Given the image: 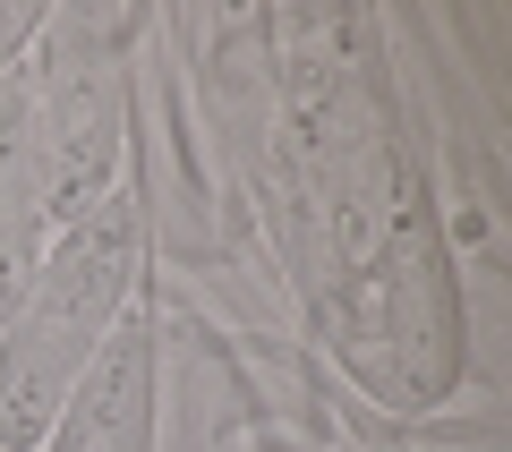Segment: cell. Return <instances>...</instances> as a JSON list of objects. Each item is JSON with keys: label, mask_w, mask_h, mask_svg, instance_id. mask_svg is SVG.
Instances as JSON below:
<instances>
[{"label": "cell", "mask_w": 512, "mask_h": 452, "mask_svg": "<svg viewBox=\"0 0 512 452\" xmlns=\"http://www.w3.org/2000/svg\"><path fill=\"white\" fill-rule=\"evenodd\" d=\"M137 282H146V205L120 188L43 248L26 299L0 325V452H35L52 435L69 384L86 376Z\"/></svg>", "instance_id": "obj_1"}, {"label": "cell", "mask_w": 512, "mask_h": 452, "mask_svg": "<svg viewBox=\"0 0 512 452\" xmlns=\"http://www.w3.org/2000/svg\"><path fill=\"white\" fill-rule=\"evenodd\" d=\"M43 180H52V231L86 222L103 197H120V145H128V69L94 18L43 26Z\"/></svg>", "instance_id": "obj_2"}, {"label": "cell", "mask_w": 512, "mask_h": 452, "mask_svg": "<svg viewBox=\"0 0 512 452\" xmlns=\"http://www.w3.org/2000/svg\"><path fill=\"white\" fill-rule=\"evenodd\" d=\"M154 376H163V290L154 273L137 282V299L120 308V325L103 333V350L86 359V376L60 401L52 452H154Z\"/></svg>", "instance_id": "obj_3"}, {"label": "cell", "mask_w": 512, "mask_h": 452, "mask_svg": "<svg viewBox=\"0 0 512 452\" xmlns=\"http://www.w3.org/2000/svg\"><path fill=\"white\" fill-rule=\"evenodd\" d=\"M52 239V180H43V94H35V60L0 77V325L26 299Z\"/></svg>", "instance_id": "obj_4"}, {"label": "cell", "mask_w": 512, "mask_h": 452, "mask_svg": "<svg viewBox=\"0 0 512 452\" xmlns=\"http://www.w3.org/2000/svg\"><path fill=\"white\" fill-rule=\"evenodd\" d=\"M43 26H52V9H0V77L43 43Z\"/></svg>", "instance_id": "obj_5"}, {"label": "cell", "mask_w": 512, "mask_h": 452, "mask_svg": "<svg viewBox=\"0 0 512 452\" xmlns=\"http://www.w3.org/2000/svg\"><path fill=\"white\" fill-rule=\"evenodd\" d=\"M214 452H239V444H231V435H222V444H214Z\"/></svg>", "instance_id": "obj_6"}]
</instances>
